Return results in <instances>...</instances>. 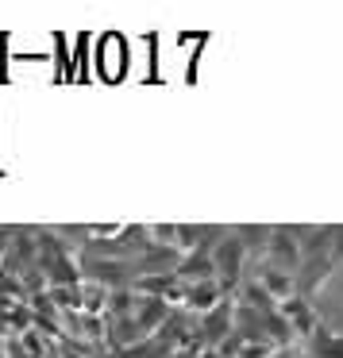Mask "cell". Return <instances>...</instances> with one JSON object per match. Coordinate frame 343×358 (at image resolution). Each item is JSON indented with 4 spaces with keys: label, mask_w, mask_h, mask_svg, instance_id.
<instances>
[{
    "label": "cell",
    "mask_w": 343,
    "mask_h": 358,
    "mask_svg": "<svg viewBox=\"0 0 343 358\" xmlns=\"http://www.w3.org/2000/svg\"><path fill=\"white\" fill-rule=\"evenodd\" d=\"M262 289H266V296H286V301H289V293H293V278H289L286 270L266 266V270H262Z\"/></svg>",
    "instance_id": "obj_5"
},
{
    "label": "cell",
    "mask_w": 343,
    "mask_h": 358,
    "mask_svg": "<svg viewBox=\"0 0 343 358\" xmlns=\"http://www.w3.org/2000/svg\"><path fill=\"white\" fill-rule=\"evenodd\" d=\"M112 289H104L101 281H81V312L85 316H108Z\"/></svg>",
    "instance_id": "obj_4"
},
{
    "label": "cell",
    "mask_w": 343,
    "mask_h": 358,
    "mask_svg": "<svg viewBox=\"0 0 343 358\" xmlns=\"http://www.w3.org/2000/svg\"><path fill=\"white\" fill-rule=\"evenodd\" d=\"M224 301V296H220V281L212 278V281H193V285L186 289V308L189 312H197V316H204V312H212L216 308V304Z\"/></svg>",
    "instance_id": "obj_3"
},
{
    "label": "cell",
    "mask_w": 343,
    "mask_h": 358,
    "mask_svg": "<svg viewBox=\"0 0 343 358\" xmlns=\"http://www.w3.org/2000/svg\"><path fill=\"white\" fill-rule=\"evenodd\" d=\"M170 316H174V312H170V304H166V301L139 293V304H135V324L143 327V335H147V339H155V335L166 327V320H170Z\"/></svg>",
    "instance_id": "obj_2"
},
{
    "label": "cell",
    "mask_w": 343,
    "mask_h": 358,
    "mask_svg": "<svg viewBox=\"0 0 343 358\" xmlns=\"http://www.w3.org/2000/svg\"><path fill=\"white\" fill-rule=\"evenodd\" d=\"M270 255L278 258V270H286V273L297 266V247L286 239V231H274V239H270Z\"/></svg>",
    "instance_id": "obj_6"
},
{
    "label": "cell",
    "mask_w": 343,
    "mask_h": 358,
    "mask_svg": "<svg viewBox=\"0 0 343 358\" xmlns=\"http://www.w3.org/2000/svg\"><path fill=\"white\" fill-rule=\"evenodd\" d=\"M8 250H12V227H0V270L8 262Z\"/></svg>",
    "instance_id": "obj_7"
},
{
    "label": "cell",
    "mask_w": 343,
    "mask_h": 358,
    "mask_svg": "<svg viewBox=\"0 0 343 358\" xmlns=\"http://www.w3.org/2000/svg\"><path fill=\"white\" fill-rule=\"evenodd\" d=\"M243 239H220L216 247H212V262H216V278L224 281V285H232L235 278H239V266H243Z\"/></svg>",
    "instance_id": "obj_1"
}]
</instances>
